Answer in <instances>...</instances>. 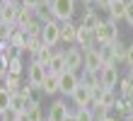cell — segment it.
Listing matches in <instances>:
<instances>
[{
  "mask_svg": "<svg viewBox=\"0 0 133 121\" xmlns=\"http://www.w3.org/2000/svg\"><path fill=\"white\" fill-rule=\"evenodd\" d=\"M95 39L97 46H107V44H116L119 41V29H116L114 20H102L95 29Z\"/></svg>",
  "mask_w": 133,
  "mask_h": 121,
  "instance_id": "cell-1",
  "label": "cell"
},
{
  "mask_svg": "<svg viewBox=\"0 0 133 121\" xmlns=\"http://www.w3.org/2000/svg\"><path fill=\"white\" fill-rule=\"evenodd\" d=\"M49 10L56 22H70L75 15V0H53L49 5Z\"/></svg>",
  "mask_w": 133,
  "mask_h": 121,
  "instance_id": "cell-2",
  "label": "cell"
},
{
  "mask_svg": "<svg viewBox=\"0 0 133 121\" xmlns=\"http://www.w3.org/2000/svg\"><path fill=\"white\" fill-rule=\"evenodd\" d=\"M46 75H49V68L39 66L36 61H32V63L27 66V85L32 87V90H41Z\"/></svg>",
  "mask_w": 133,
  "mask_h": 121,
  "instance_id": "cell-3",
  "label": "cell"
},
{
  "mask_svg": "<svg viewBox=\"0 0 133 121\" xmlns=\"http://www.w3.org/2000/svg\"><path fill=\"white\" fill-rule=\"evenodd\" d=\"M63 56H65V68L68 70H82L85 66V56H82V48L80 46H70V48H63Z\"/></svg>",
  "mask_w": 133,
  "mask_h": 121,
  "instance_id": "cell-4",
  "label": "cell"
},
{
  "mask_svg": "<svg viewBox=\"0 0 133 121\" xmlns=\"http://www.w3.org/2000/svg\"><path fill=\"white\" fill-rule=\"evenodd\" d=\"M58 87H61V92H63L65 97H73V92L80 87V78H77V73H73V70L61 73V75H58Z\"/></svg>",
  "mask_w": 133,
  "mask_h": 121,
  "instance_id": "cell-5",
  "label": "cell"
},
{
  "mask_svg": "<svg viewBox=\"0 0 133 121\" xmlns=\"http://www.w3.org/2000/svg\"><path fill=\"white\" fill-rule=\"evenodd\" d=\"M41 41L44 46H58L61 44V22H49V24H44V29H41Z\"/></svg>",
  "mask_w": 133,
  "mask_h": 121,
  "instance_id": "cell-6",
  "label": "cell"
},
{
  "mask_svg": "<svg viewBox=\"0 0 133 121\" xmlns=\"http://www.w3.org/2000/svg\"><path fill=\"white\" fill-rule=\"evenodd\" d=\"M119 70H116V66H102L99 70V85L102 90H114L116 85H119Z\"/></svg>",
  "mask_w": 133,
  "mask_h": 121,
  "instance_id": "cell-7",
  "label": "cell"
},
{
  "mask_svg": "<svg viewBox=\"0 0 133 121\" xmlns=\"http://www.w3.org/2000/svg\"><path fill=\"white\" fill-rule=\"evenodd\" d=\"M82 56H85V66H82V70H90V73H99L102 70V56H99V48L95 46V48H87V51H82Z\"/></svg>",
  "mask_w": 133,
  "mask_h": 121,
  "instance_id": "cell-8",
  "label": "cell"
},
{
  "mask_svg": "<svg viewBox=\"0 0 133 121\" xmlns=\"http://www.w3.org/2000/svg\"><path fill=\"white\" fill-rule=\"evenodd\" d=\"M73 111H70L68 107H65V99H56L49 107V114H46V121H65Z\"/></svg>",
  "mask_w": 133,
  "mask_h": 121,
  "instance_id": "cell-9",
  "label": "cell"
},
{
  "mask_svg": "<svg viewBox=\"0 0 133 121\" xmlns=\"http://www.w3.org/2000/svg\"><path fill=\"white\" fill-rule=\"evenodd\" d=\"M77 46L82 48V51H87V48H95L97 46V39H95V31L92 29H87V27H77V41H75Z\"/></svg>",
  "mask_w": 133,
  "mask_h": 121,
  "instance_id": "cell-10",
  "label": "cell"
},
{
  "mask_svg": "<svg viewBox=\"0 0 133 121\" xmlns=\"http://www.w3.org/2000/svg\"><path fill=\"white\" fill-rule=\"evenodd\" d=\"M70 99H73V104H75L77 109H90V107H92V90H87V87L80 85V87L73 92Z\"/></svg>",
  "mask_w": 133,
  "mask_h": 121,
  "instance_id": "cell-11",
  "label": "cell"
},
{
  "mask_svg": "<svg viewBox=\"0 0 133 121\" xmlns=\"http://www.w3.org/2000/svg\"><path fill=\"white\" fill-rule=\"evenodd\" d=\"M107 10H109V20H114V22L123 20L126 17V0H109Z\"/></svg>",
  "mask_w": 133,
  "mask_h": 121,
  "instance_id": "cell-12",
  "label": "cell"
},
{
  "mask_svg": "<svg viewBox=\"0 0 133 121\" xmlns=\"http://www.w3.org/2000/svg\"><path fill=\"white\" fill-rule=\"evenodd\" d=\"M61 41L63 44H75L77 41V27L70 22H61Z\"/></svg>",
  "mask_w": 133,
  "mask_h": 121,
  "instance_id": "cell-13",
  "label": "cell"
},
{
  "mask_svg": "<svg viewBox=\"0 0 133 121\" xmlns=\"http://www.w3.org/2000/svg\"><path fill=\"white\" fill-rule=\"evenodd\" d=\"M32 20H34V10L19 5V7H17V20H15V27H17V29H24Z\"/></svg>",
  "mask_w": 133,
  "mask_h": 121,
  "instance_id": "cell-14",
  "label": "cell"
},
{
  "mask_svg": "<svg viewBox=\"0 0 133 121\" xmlns=\"http://www.w3.org/2000/svg\"><path fill=\"white\" fill-rule=\"evenodd\" d=\"M80 85L82 87H87V90H99V73H90V70H82V75H80Z\"/></svg>",
  "mask_w": 133,
  "mask_h": 121,
  "instance_id": "cell-15",
  "label": "cell"
},
{
  "mask_svg": "<svg viewBox=\"0 0 133 121\" xmlns=\"http://www.w3.org/2000/svg\"><path fill=\"white\" fill-rule=\"evenodd\" d=\"M68 68H65V56H63V51H56L53 53V58H51V63H49V73H53V75H61V73H65Z\"/></svg>",
  "mask_w": 133,
  "mask_h": 121,
  "instance_id": "cell-16",
  "label": "cell"
},
{
  "mask_svg": "<svg viewBox=\"0 0 133 121\" xmlns=\"http://www.w3.org/2000/svg\"><path fill=\"white\" fill-rule=\"evenodd\" d=\"M53 53H56V51H53L51 46H41V48H39V51L32 56V61H36L39 66H44V68H49V63H51V58H53Z\"/></svg>",
  "mask_w": 133,
  "mask_h": 121,
  "instance_id": "cell-17",
  "label": "cell"
},
{
  "mask_svg": "<svg viewBox=\"0 0 133 121\" xmlns=\"http://www.w3.org/2000/svg\"><path fill=\"white\" fill-rule=\"evenodd\" d=\"M119 87H121L123 99H133V70H128V75L119 80Z\"/></svg>",
  "mask_w": 133,
  "mask_h": 121,
  "instance_id": "cell-18",
  "label": "cell"
},
{
  "mask_svg": "<svg viewBox=\"0 0 133 121\" xmlns=\"http://www.w3.org/2000/svg\"><path fill=\"white\" fill-rule=\"evenodd\" d=\"M10 46L15 48V51H27V34L22 29H15V34L10 36Z\"/></svg>",
  "mask_w": 133,
  "mask_h": 121,
  "instance_id": "cell-19",
  "label": "cell"
},
{
  "mask_svg": "<svg viewBox=\"0 0 133 121\" xmlns=\"http://www.w3.org/2000/svg\"><path fill=\"white\" fill-rule=\"evenodd\" d=\"M27 116H29V121H46V116H44V111H41V104H39V99H32V102H29V107H27Z\"/></svg>",
  "mask_w": 133,
  "mask_h": 121,
  "instance_id": "cell-20",
  "label": "cell"
},
{
  "mask_svg": "<svg viewBox=\"0 0 133 121\" xmlns=\"http://www.w3.org/2000/svg\"><path fill=\"white\" fill-rule=\"evenodd\" d=\"M22 73H24V61H22V56L17 53L15 58H10V63H7V75H15V78H19Z\"/></svg>",
  "mask_w": 133,
  "mask_h": 121,
  "instance_id": "cell-21",
  "label": "cell"
},
{
  "mask_svg": "<svg viewBox=\"0 0 133 121\" xmlns=\"http://www.w3.org/2000/svg\"><path fill=\"white\" fill-rule=\"evenodd\" d=\"M41 92H44V94H56V92H61V87H58V75L49 73V75H46V80H44Z\"/></svg>",
  "mask_w": 133,
  "mask_h": 121,
  "instance_id": "cell-22",
  "label": "cell"
},
{
  "mask_svg": "<svg viewBox=\"0 0 133 121\" xmlns=\"http://www.w3.org/2000/svg\"><path fill=\"white\" fill-rule=\"evenodd\" d=\"M29 102H32V99H27V97L24 94H12V102H10V109L12 111H17V114H19V111H27V107H29Z\"/></svg>",
  "mask_w": 133,
  "mask_h": 121,
  "instance_id": "cell-23",
  "label": "cell"
},
{
  "mask_svg": "<svg viewBox=\"0 0 133 121\" xmlns=\"http://www.w3.org/2000/svg\"><path fill=\"white\" fill-rule=\"evenodd\" d=\"M99 22H102V20L97 17V12L92 10V7H87V12L82 15V27H87V29H92V31H95Z\"/></svg>",
  "mask_w": 133,
  "mask_h": 121,
  "instance_id": "cell-24",
  "label": "cell"
},
{
  "mask_svg": "<svg viewBox=\"0 0 133 121\" xmlns=\"http://www.w3.org/2000/svg\"><path fill=\"white\" fill-rule=\"evenodd\" d=\"M19 87H22V85H19V78H15V75H7V78H5V90L10 92V94H17Z\"/></svg>",
  "mask_w": 133,
  "mask_h": 121,
  "instance_id": "cell-25",
  "label": "cell"
},
{
  "mask_svg": "<svg viewBox=\"0 0 133 121\" xmlns=\"http://www.w3.org/2000/svg\"><path fill=\"white\" fill-rule=\"evenodd\" d=\"M41 46H44L41 36H27V51L32 53V56H34V53H36V51H39Z\"/></svg>",
  "mask_w": 133,
  "mask_h": 121,
  "instance_id": "cell-26",
  "label": "cell"
},
{
  "mask_svg": "<svg viewBox=\"0 0 133 121\" xmlns=\"http://www.w3.org/2000/svg\"><path fill=\"white\" fill-rule=\"evenodd\" d=\"M10 102H12V94L3 87V90H0V114H5V111L10 109Z\"/></svg>",
  "mask_w": 133,
  "mask_h": 121,
  "instance_id": "cell-27",
  "label": "cell"
},
{
  "mask_svg": "<svg viewBox=\"0 0 133 121\" xmlns=\"http://www.w3.org/2000/svg\"><path fill=\"white\" fill-rule=\"evenodd\" d=\"M75 121H95V114H92V109H77Z\"/></svg>",
  "mask_w": 133,
  "mask_h": 121,
  "instance_id": "cell-28",
  "label": "cell"
},
{
  "mask_svg": "<svg viewBox=\"0 0 133 121\" xmlns=\"http://www.w3.org/2000/svg\"><path fill=\"white\" fill-rule=\"evenodd\" d=\"M123 20L133 27V0H128V3H126V17H123Z\"/></svg>",
  "mask_w": 133,
  "mask_h": 121,
  "instance_id": "cell-29",
  "label": "cell"
},
{
  "mask_svg": "<svg viewBox=\"0 0 133 121\" xmlns=\"http://www.w3.org/2000/svg\"><path fill=\"white\" fill-rule=\"evenodd\" d=\"M126 66H128V70H133V44L126 46Z\"/></svg>",
  "mask_w": 133,
  "mask_h": 121,
  "instance_id": "cell-30",
  "label": "cell"
},
{
  "mask_svg": "<svg viewBox=\"0 0 133 121\" xmlns=\"http://www.w3.org/2000/svg\"><path fill=\"white\" fill-rule=\"evenodd\" d=\"M0 121H17V111H12V109H7L5 114H0Z\"/></svg>",
  "mask_w": 133,
  "mask_h": 121,
  "instance_id": "cell-31",
  "label": "cell"
},
{
  "mask_svg": "<svg viewBox=\"0 0 133 121\" xmlns=\"http://www.w3.org/2000/svg\"><path fill=\"white\" fill-rule=\"evenodd\" d=\"M19 5H24V7H29V10H36V7L41 5V0H19Z\"/></svg>",
  "mask_w": 133,
  "mask_h": 121,
  "instance_id": "cell-32",
  "label": "cell"
},
{
  "mask_svg": "<svg viewBox=\"0 0 133 121\" xmlns=\"http://www.w3.org/2000/svg\"><path fill=\"white\" fill-rule=\"evenodd\" d=\"M0 78H3V80L7 78V66H5V63H3V61H0Z\"/></svg>",
  "mask_w": 133,
  "mask_h": 121,
  "instance_id": "cell-33",
  "label": "cell"
},
{
  "mask_svg": "<svg viewBox=\"0 0 133 121\" xmlns=\"http://www.w3.org/2000/svg\"><path fill=\"white\" fill-rule=\"evenodd\" d=\"M104 121H119V119H116V116H111V114H109V116H107Z\"/></svg>",
  "mask_w": 133,
  "mask_h": 121,
  "instance_id": "cell-34",
  "label": "cell"
},
{
  "mask_svg": "<svg viewBox=\"0 0 133 121\" xmlns=\"http://www.w3.org/2000/svg\"><path fill=\"white\" fill-rule=\"evenodd\" d=\"M65 121H75V111H73V114H70V116H68Z\"/></svg>",
  "mask_w": 133,
  "mask_h": 121,
  "instance_id": "cell-35",
  "label": "cell"
},
{
  "mask_svg": "<svg viewBox=\"0 0 133 121\" xmlns=\"http://www.w3.org/2000/svg\"><path fill=\"white\" fill-rule=\"evenodd\" d=\"M3 87H5V80H3V78H0V90H3Z\"/></svg>",
  "mask_w": 133,
  "mask_h": 121,
  "instance_id": "cell-36",
  "label": "cell"
},
{
  "mask_svg": "<svg viewBox=\"0 0 133 121\" xmlns=\"http://www.w3.org/2000/svg\"><path fill=\"white\" fill-rule=\"evenodd\" d=\"M41 3H44V5H51V3H53V0H41Z\"/></svg>",
  "mask_w": 133,
  "mask_h": 121,
  "instance_id": "cell-37",
  "label": "cell"
},
{
  "mask_svg": "<svg viewBox=\"0 0 133 121\" xmlns=\"http://www.w3.org/2000/svg\"><path fill=\"white\" fill-rule=\"evenodd\" d=\"M126 121H133V116H128V119H126Z\"/></svg>",
  "mask_w": 133,
  "mask_h": 121,
  "instance_id": "cell-38",
  "label": "cell"
}]
</instances>
